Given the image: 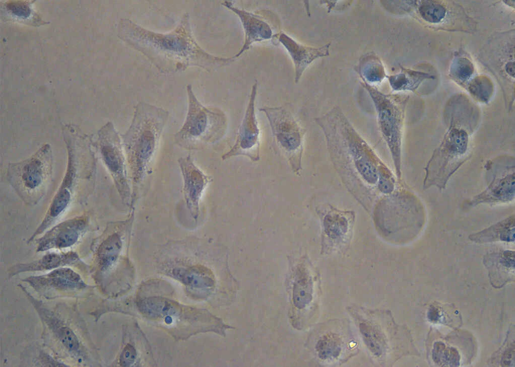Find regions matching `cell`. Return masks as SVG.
I'll use <instances>...</instances> for the list:
<instances>
[{
    "label": "cell",
    "mask_w": 515,
    "mask_h": 367,
    "mask_svg": "<svg viewBox=\"0 0 515 367\" xmlns=\"http://www.w3.org/2000/svg\"><path fill=\"white\" fill-rule=\"evenodd\" d=\"M121 38L146 56L163 71L176 72L192 66L218 67L229 63V58L211 55L195 39L188 15L170 32L160 33L146 29L128 19L121 23Z\"/></svg>",
    "instance_id": "obj_1"
},
{
    "label": "cell",
    "mask_w": 515,
    "mask_h": 367,
    "mask_svg": "<svg viewBox=\"0 0 515 367\" xmlns=\"http://www.w3.org/2000/svg\"><path fill=\"white\" fill-rule=\"evenodd\" d=\"M169 117L166 110L145 102L136 106L131 123L122 142L126 163L138 181L154 161Z\"/></svg>",
    "instance_id": "obj_2"
},
{
    "label": "cell",
    "mask_w": 515,
    "mask_h": 367,
    "mask_svg": "<svg viewBox=\"0 0 515 367\" xmlns=\"http://www.w3.org/2000/svg\"><path fill=\"white\" fill-rule=\"evenodd\" d=\"M452 114L449 126L426 168L424 186L443 187L451 175L467 159L473 129L471 120Z\"/></svg>",
    "instance_id": "obj_3"
},
{
    "label": "cell",
    "mask_w": 515,
    "mask_h": 367,
    "mask_svg": "<svg viewBox=\"0 0 515 367\" xmlns=\"http://www.w3.org/2000/svg\"><path fill=\"white\" fill-rule=\"evenodd\" d=\"M188 111L181 127L174 135V141L188 150H199L219 141L225 134L227 119L217 108L204 106L188 85Z\"/></svg>",
    "instance_id": "obj_4"
},
{
    "label": "cell",
    "mask_w": 515,
    "mask_h": 367,
    "mask_svg": "<svg viewBox=\"0 0 515 367\" xmlns=\"http://www.w3.org/2000/svg\"><path fill=\"white\" fill-rule=\"evenodd\" d=\"M373 102L381 136L395 167L399 171L403 127V109L395 95L383 94L367 83L363 84Z\"/></svg>",
    "instance_id": "obj_5"
},
{
    "label": "cell",
    "mask_w": 515,
    "mask_h": 367,
    "mask_svg": "<svg viewBox=\"0 0 515 367\" xmlns=\"http://www.w3.org/2000/svg\"><path fill=\"white\" fill-rule=\"evenodd\" d=\"M267 117L277 145L296 171L301 168L304 130L285 106L259 109Z\"/></svg>",
    "instance_id": "obj_6"
},
{
    "label": "cell",
    "mask_w": 515,
    "mask_h": 367,
    "mask_svg": "<svg viewBox=\"0 0 515 367\" xmlns=\"http://www.w3.org/2000/svg\"><path fill=\"white\" fill-rule=\"evenodd\" d=\"M47 149L42 151L29 160L9 169L10 181L28 204H36L42 197L50 174Z\"/></svg>",
    "instance_id": "obj_7"
},
{
    "label": "cell",
    "mask_w": 515,
    "mask_h": 367,
    "mask_svg": "<svg viewBox=\"0 0 515 367\" xmlns=\"http://www.w3.org/2000/svg\"><path fill=\"white\" fill-rule=\"evenodd\" d=\"M257 83L252 86L246 110L234 144L222 156L223 160L244 156L252 162L260 160V129L255 113Z\"/></svg>",
    "instance_id": "obj_8"
},
{
    "label": "cell",
    "mask_w": 515,
    "mask_h": 367,
    "mask_svg": "<svg viewBox=\"0 0 515 367\" xmlns=\"http://www.w3.org/2000/svg\"><path fill=\"white\" fill-rule=\"evenodd\" d=\"M89 223L88 217L81 215L53 226L33 241L37 252L63 249L74 246L86 233Z\"/></svg>",
    "instance_id": "obj_9"
},
{
    "label": "cell",
    "mask_w": 515,
    "mask_h": 367,
    "mask_svg": "<svg viewBox=\"0 0 515 367\" xmlns=\"http://www.w3.org/2000/svg\"><path fill=\"white\" fill-rule=\"evenodd\" d=\"M101 138V152L104 162L120 193L126 194L128 192L126 177L127 163L121 139L111 123L104 127Z\"/></svg>",
    "instance_id": "obj_10"
},
{
    "label": "cell",
    "mask_w": 515,
    "mask_h": 367,
    "mask_svg": "<svg viewBox=\"0 0 515 367\" xmlns=\"http://www.w3.org/2000/svg\"><path fill=\"white\" fill-rule=\"evenodd\" d=\"M223 5L239 17L244 29V44L239 52L231 58L232 61L247 50L253 43L270 39L273 32L270 25L261 16L235 7L229 1Z\"/></svg>",
    "instance_id": "obj_11"
},
{
    "label": "cell",
    "mask_w": 515,
    "mask_h": 367,
    "mask_svg": "<svg viewBox=\"0 0 515 367\" xmlns=\"http://www.w3.org/2000/svg\"><path fill=\"white\" fill-rule=\"evenodd\" d=\"M290 54L295 66V82L297 83L308 66L316 59L329 54L330 43L318 48L300 44L287 34L281 32L276 35Z\"/></svg>",
    "instance_id": "obj_12"
},
{
    "label": "cell",
    "mask_w": 515,
    "mask_h": 367,
    "mask_svg": "<svg viewBox=\"0 0 515 367\" xmlns=\"http://www.w3.org/2000/svg\"><path fill=\"white\" fill-rule=\"evenodd\" d=\"M178 163L184 178L185 195L192 200L196 199L206 184V178L190 156L180 158Z\"/></svg>",
    "instance_id": "obj_13"
},
{
    "label": "cell",
    "mask_w": 515,
    "mask_h": 367,
    "mask_svg": "<svg viewBox=\"0 0 515 367\" xmlns=\"http://www.w3.org/2000/svg\"><path fill=\"white\" fill-rule=\"evenodd\" d=\"M28 280L33 283L51 285L60 288H74L84 284L80 276L71 268H56L44 275L31 277Z\"/></svg>",
    "instance_id": "obj_14"
},
{
    "label": "cell",
    "mask_w": 515,
    "mask_h": 367,
    "mask_svg": "<svg viewBox=\"0 0 515 367\" xmlns=\"http://www.w3.org/2000/svg\"><path fill=\"white\" fill-rule=\"evenodd\" d=\"M78 260L77 254L72 251L66 253L49 252L37 261L17 265L15 268L14 273L56 269L61 266L73 263Z\"/></svg>",
    "instance_id": "obj_15"
},
{
    "label": "cell",
    "mask_w": 515,
    "mask_h": 367,
    "mask_svg": "<svg viewBox=\"0 0 515 367\" xmlns=\"http://www.w3.org/2000/svg\"><path fill=\"white\" fill-rule=\"evenodd\" d=\"M96 259L102 272L107 270L114 261L119 247L116 234L104 235L93 243Z\"/></svg>",
    "instance_id": "obj_16"
},
{
    "label": "cell",
    "mask_w": 515,
    "mask_h": 367,
    "mask_svg": "<svg viewBox=\"0 0 515 367\" xmlns=\"http://www.w3.org/2000/svg\"><path fill=\"white\" fill-rule=\"evenodd\" d=\"M514 194V172L495 179L487 189L477 197L476 200H507Z\"/></svg>",
    "instance_id": "obj_17"
},
{
    "label": "cell",
    "mask_w": 515,
    "mask_h": 367,
    "mask_svg": "<svg viewBox=\"0 0 515 367\" xmlns=\"http://www.w3.org/2000/svg\"><path fill=\"white\" fill-rule=\"evenodd\" d=\"M359 72L363 79L370 83L380 82L385 76L380 60L372 54H368L361 58Z\"/></svg>",
    "instance_id": "obj_18"
},
{
    "label": "cell",
    "mask_w": 515,
    "mask_h": 367,
    "mask_svg": "<svg viewBox=\"0 0 515 367\" xmlns=\"http://www.w3.org/2000/svg\"><path fill=\"white\" fill-rule=\"evenodd\" d=\"M417 74L416 72L406 70L388 78L394 90H413L418 86L421 79V78L417 77Z\"/></svg>",
    "instance_id": "obj_19"
},
{
    "label": "cell",
    "mask_w": 515,
    "mask_h": 367,
    "mask_svg": "<svg viewBox=\"0 0 515 367\" xmlns=\"http://www.w3.org/2000/svg\"><path fill=\"white\" fill-rule=\"evenodd\" d=\"M512 227H514V220L512 221L510 217V219H507L502 221L480 234H487L488 237L486 238L488 239L487 241L495 240L498 238L502 240L512 241L514 240V228L512 229Z\"/></svg>",
    "instance_id": "obj_20"
},
{
    "label": "cell",
    "mask_w": 515,
    "mask_h": 367,
    "mask_svg": "<svg viewBox=\"0 0 515 367\" xmlns=\"http://www.w3.org/2000/svg\"><path fill=\"white\" fill-rule=\"evenodd\" d=\"M433 358L434 361L443 365L457 366L459 365V355L456 349L452 348H446L445 345L441 343L435 344L433 351Z\"/></svg>",
    "instance_id": "obj_21"
},
{
    "label": "cell",
    "mask_w": 515,
    "mask_h": 367,
    "mask_svg": "<svg viewBox=\"0 0 515 367\" xmlns=\"http://www.w3.org/2000/svg\"><path fill=\"white\" fill-rule=\"evenodd\" d=\"M422 17L430 23H438L445 16V10L440 4L433 1H425L419 8Z\"/></svg>",
    "instance_id": "obj_22"
},
{
    "label": "cell",
    "mask_w": 515,
    "mask_h": 367,
    "mask_svg": "<svg viewBox=\"0 0 515 367\" xmlns=\"http://www.w3.org/2000/svg\"><path fill=\"white\" fill-rule=\"evenodd\" d=\"M469 90L475 98L482 102H487L492 93L491 83L486 78L478 77L470 83Z\"/></svg>",
    "instance_id": "obj_23"
},
{
    "label": "cell",
    "mask_w": 515,
    "mask_h": 367,
    "mask_svg": "<svg viewBox=\"0 0 515 367\" xmlns=\"http://www.w3.org/2000/svg\"><path fill=\"white\" fill-rule=\"evenodd\" d=\"M452 69L454 75L462 81L468 80L473 71L472 63L464 58H460L456 62Z\"/></svg>",
    "instance_id": "obj_24"
},
{
    "label": "cell",
    "mask_w": 515,
    "mask_h": 367,
    "mask_svg": "<svg viewBox=\"0 0 515 367\" xmlns=\"http://www.w3.org/2000/svg\"><path fill=\"white\" fill-rule=\"evenodd\" d=\"M59 334L62 343L69 349L75 350L78 348L79 346L78 340L70 329L68 327H62L59 330Z\"/></svg>",
    "instance_id": "obj_25"
},
{
    "label": "cell",
    "mask_w": 515,
    "mask_h": 367,
    "mask_svg": "<svg viewBox=\"0 0 515 367\" xmlns=\"http://www.w3.org/2000/svg\"><path fill=\"white\" fill-rule=\"evenodd\" d=\"M136 358L134 348L131 345H127L122 352L120 361L121 365L126 366L131 364Z\"/></svg>",
    "instance_id": "obj_26"
},
{
    "label": "cell",
    "mask_w": 515,
    "mask_h": 367,
    "mask_svg": "<svg viewBox=\"0 0 515 367\" xmlns=\"http://www.w3.org/2000/svg\"><path fill=\"white\" fill-rule=\"evenodd\" d=\"M514 348L512 350L509 348L504 353L502 358L501 363L503 366H511L512 362L514 361Z\"/></svg>",
    "instance_id": "obj_27"
},
{
    "label": "cell",
    "mask_w": 515,
    "mask_h": 367,
    "mask_svg": "<svg viewBox=\"0 0 515 367\" xmlns=\"http://www.w3.org/2000/svg\"><path fill=\"white\" fill-rule=\"evenodd\" d=\"M439 317L438 311L435 308H431L428 313V317L431 321H436Z\"/></svg>",
    "instance_id": "obj_28"
},
{
    "label": "cell",
    "mask_w": 515,
    "mask_h": 367,
    "mask_svg": "<svg viewBox=\"0 0 515 367\" xmlns=\"http://www.w3.org/2000/svg\"><path fill=\"white\" fill-rule=\"evenodd\" d=\"M507 72L510 76L514 77V62H508L505 66Z\"/></svg>",
    "instance_id": "obj_29"
}]
</instances>
